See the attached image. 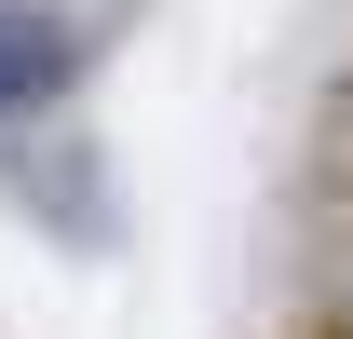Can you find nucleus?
Listing matches in <instances>:
<instances>
[{"label": "nucleus", "mask_w": 353, "mask_h": 339, "mask_svg": "<svg viewBox=\"0 0 353 339\" xmlns=\"http://www.w3.org/2000/svg\"><path fill=\"white\" fill-rule=\"evenodd\" d=\"M54 82H68V28L41 0H0V109H41Z\"/></svg>", "instance_id": "1"}]
</instances>
